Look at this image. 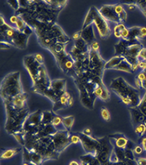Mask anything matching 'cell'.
<instances>
[{
    "label": "cell",
    "instance_id": "6da1fadb",
    "mask_svg": "<svg viewBox=\"0 0 146 165\" xmlns=\"http://www.w3.org/2000/svg\"><path fill=\"white\" fill-rule=\"evenodd\" d=\"M24 66L28 70L33 81V91L41 94L43 91L50 88L51 82L44 64L36 60L35 54L27 55L24 57Z\"/></svg>",
    "mask_w": 146,
    "mask_h": 165
},
{
    "label": "cell",
    "instance_id": "7a4b0ae2",
    "mask_svg": "<svg viewBox=\"0 0 146 165\" xmlns=\"http://www.w3.org/2000/svg\"><path fill=\"white\" fill-rule=\"evenodd\" d=\"M60 11L61 9L54 8L45 1H30V6L27 8H20L16 14L26 13L40 23L52 25L56 24Z\"/></svg>",
    "mask_w": 146,
    "mask_h": 165
},
{
    "label": "cell",
    "instance_id": "3957f363",
    "mask_svg": "<svg viewBox=\"0 0 146 165\" xmlns=\"http://www.w3.org/2000/svg\"><path fill=\"white\" fill-rule=\"evenodd\" d=\"M110 88L119 97L123 104L130 107H137L141 102L140 92L131 87L123 77H118L112 80Z\"/></svg>",
    "mask_w": 146,
    "mask_h": 165
},
{
    "label": "cell",
    "instance_id": "277c9868",
    "mask_svg": "<svg viewBox=\"0 0 146 165\" xmlns=\"http://www.w3.org/2000/svg\"><path fill=\"white\" fill-rule=\"evenodd\" d=\"M3 103L7 114L5 130L12 136L16 133H21L23 129L25 122L30 114L29 108H16L8 101H3Z\"/></svg>",
    "mask_w": 146,
    "mask_h": 165
},
{
    "label": "cell",
    "instance_id": "5b68a950",
    "mask_svg": "<svg viewBox=\"0 0 146 165\" xmlns=\"http://www.w3.org/2000/svg\"><path fill=\"white\" fill-rule=\"evenodd\" d=\"M23 92L19 71L12 72L2 79L1 82V97L3 101H11Z\"/></svg>",
    "mask_w": 146,
    "mask_h": 165
},
{
    "label": "cell",
    "instance_id": "8992f818",
    "mask_svg": "<svg viewBox=\"0 0 146 165\" xmlns=\"http://www.w3.org/2000/svg\"><path fill=\"white\" fill-rule=\"evenodd\" d=\"M92 24H94L97 27L101 39H107L108 37L111 35V29H110L107 21L100 14L99 10L94 6L91 7L89 9V11L85 17V20H84L82 29L87 28Z\"/></svg>",
    "mask_w": 146,
    "mask_h": 165
},
{
    "label": "cell",
    "instance_id": "52a82bcc",
    "mask_svg": "<svg viewBox=\"0 0 146 165\" xmlns=\"http://www.w3.org/2000/svg\"><path fill=\"white\" fill-rule=\"evenodd\" d=\"M52 55L56 59V64L61 71L75 80L78 77L74 67V61L72 59L69 53H67L66 50L58 53H53Z\"/></svg>",
    "mask_w": 146,
    "mask_h": 165
},
{
    "label": "cell",
    "instance_id": "ba28073f",
    "mask_svg": "<svg viewBox=\"0 0 146 165\" xmlns=\"http://www.w3.org/2000/svg\"><path fill=\"white\" fill-rule=\"evenodd\" d=\"M105 61L102 59L99 51L91 49L89 51V71L96 76L102 78L105 70Z\"/></svg>",
    "mask_w": 146,
    "mask_h": 165
},
{
    "label": "cell",
    "instance_id": "9c48e42d",
    "mask_svg": "<svg viewBox=\"0 0 146 165\" xmlns=\"http://www.w3.org/2000/svg\"><path fill=\"white\" fill-rule=\"evenodd\" d=\"M98 140L101 143V146L97 154V158L99 159L101 165H111L110 163V157L114 146L110 142V139H108V137H102Z\"/></svg>",
    "mask_w": 146,
    "mask_h": 165
},
{
    "label": "cell",
    "instance_id": "30bf717a",
    "mask_svg": "<svg viewBox=\"0 0 146 165\" xmlns=\"http://www.w3.org/2000/svg\"><path fill=\"white\" fill-rule=\"evenodd\" d=\"M78 134L79 135L80 142L82 144L85 153L97 156V154L101 146L99 140L95 139L92 136L85 135L82 133H78Z\"/></svg>",
    "mask_w": 146,
    "mask_h": 165
},
{
    "label": "cell",
    "instance_id": "8fae6325",
    "mask_svg": "<svg viewBox=\"0 0 146 165\" xmlns=\"http://www.w3.org/2000/svg\"><path fill=\"white\" fill-rule=\"evenodd\" d=\"M70 133L67 130L57 131L52 136L54 147L56 152L60 154L64 149L70 145Z\"/></svg>",
    "mask_w": 146,
    "mask_h": 165
},
{
    "label": "cell",
    "instance_id": "7c38bea8",
    "mask_svg": "<svg viewBox=\"0 0 146 165\" xmlns=\"http://www.w3.org/2000/svg\"><path fill=\"white\" fill-rule=\"evenodd\" d=\"M144 48L143 45L139 41L131 42L123 54V57L131 65H135L138 63V56L140 51Z\"/></svg>",
    "mask_w": 146,
    "mask_h": 165
},
{
    "label": "cell",
    "instance_id": "4fadbf2b",
    "mask_svg": "<svg viewBox=\"0 0 146 165\" xmlns=\"http://www.w3.org/2000/svg\"><path fill=\"white\" fill-rule=\"evenodd\" d=\"M74 81H75L76 85L78 86V88L79 90L80 101H81L82 105L87 109H92L94 108V102L96 100L95 96L92 93H90L87 90L86 88L84 87V85L82 84V82L80 81L78 78H77Z\"/></svg>",
    "mask_w": 146,
    "mask_h": 165
},
{
    "label": "cell",
    "instance_id": "5bb4252c",
    "mask_svg": "<svg viewBox=\"0 0 146 165\" xmlns=\"http://www.w3.org/2000/svg\"><path fill=\"white\" fill-rule=\"evenodd\" d=\"M99 12L107 22H113L116 25L120 24V19L115 8V4H105L99 9Z\"/></svg>",
    "mask_w": 146,
    "mask_h": 165
},
{
    "label": "cell",
    "instance_id": "9a60e30c",
    "mask_svg": "<svg viewBox=\"0 0 146 165\" xmlns=\"http://www.w3.org/2000/svg\"><path fill=\"white\" fill-rule=\"evenodd\" d=\"M30 36V35L20 32L16 30L14 35L8 41V43H11L12 47H17L19 49H26L28 46V40Z\"/></svg>",
    "mask_w": 146,
    "mask_h": 165
},
{
    "label": "cell",
    "instance_id": "2e32d148",
    "mask_svg": "<svg viewBox=\"0 0 146 165\" xmlns=\"http://www.w3.org/2000/svg\"><path fill=\"white\" fill-rule=\"evenodd\" d=\"M109 139H110V142H111L114 147L123 149V150L127 148V144L129 142V140L127 137L123 134H121V133H115V134L110 135L109 136Z\"/></svg>",
    "mask_w": 146,
    "mask_h": 165
},
{
    "label": "cell",
    "instance_id": "e0dca14e",
    "mask_svg": "<svg viewBox=\"0 0 146 165\" xmlns=\"http://www.w3.org/2000/svg\"><path fill=\"white\" fill-rule=\"evenodd\" d=\"M81 33V38L83 39L88 45L91 46L92 43H93L95 41H97V38H96V34L94 33V27L93 25H91L85 29H82L80 30Z\"/></svg>",
    "mask_w": 146,
    "mask_h": 165
},
{
    "label": "cell",
    "instance_id": "ac0fdd59",
    "mask_svg": "<svg viewBox=\"0 0 146 165\" xmlns=\"http://www.w3.org/2000/svg\"><path fill=\"white\" fill-rule=\"evenodd\" d=\"M129 110L131 112V121L133 125H138L140 124H143L145 123L146 121V116L144 115L140 109L137 107H130Z\"/></svg>",
    "mask_w": 146,
    "mask_h": 165
},
{
    "label": "cell",
    "instance_id": "d6986e66",
    "mask_svg": "<svg viewBox=\"0 0 146 165\" xmlns=\"http://www.w3.org/2000/svg\"><path fill=\"white\" fill-rule=\"evenodd\" d=\"M65 87H66V81L62 79L52 80L51 85H50V88L56 92V94L59 95L60 97H61L64 92H66Z\"/></svg>",
    "mask_w": 146,
    "mask_h": 165
},
{
    "label": "cell",
    "instance_id": "ffe728a7",
    "mask_svg": "<svg viewBox=\"0 0 146 165\" xmlns=\"http://www.w3.org/2000/svg\"><path fill=\"white\" fill-rule=\"evenodd\" d=\"M93 95L96 98L101 99L103 101H107L110 100V92L104 84L97 87L93 92Z\"/></svg>",
    "mask_w": 146,
    "mask_h": 165
},
{
    "label": "cell",
    "instance_id": "44dd1931",
    "mask_svg": "<svg viewBox=\"0 0 146 165\" xmlns=\"http://www.w3.org/2000/svg\"><path fill=\"white\" fill-rule=\"evenodd\" d=\"M27 99H28V94L26 92H23V93H21V95L17 96V97H16L15 98H13L10 102L15 107L22 109V108L27 107V105H26Z\"/></svg>",
    "mask_w": 146,
    "mask_h": 165
},
{
    "label": "cell",
    "instance_id": "7402d4cb",
    "mask_svg": "<svg viewBox=\"0 0 146 165\" xmlns=\"http://www.w3.org/2000/svg\"><path fill=\"white\" fill-rule=\"evenodd\" d=\"M80 164L81 165H101L99 159L97 156H94L92 154H83L80 156Z\"/></svg>",
    "mask_w": 146,
    "mask_h": 165
},
{
    "label": "cell",
    "instance_id": "603a6c76",
    "mask_svg": "<svg viewBox=\"0 0 146 165\" xmlns=\"http://www.w3.org/2000/svg\"><path fill=\"white\" fill-rule=\"evenodd\" d=\"M131 42H128L124 39H121L114 45V52L115 56H123L127 47L130 44Z\"/></svg>",
    "mask_w": 146,
    "mask_h": 165
},
{
    "label": "cell",
    "instance_id": "cb8c5ba5",
    "mask_svg": "<svg viewBox=\"0 0 146 165\" xmlns=\"http://www.w3.org/2000/svg\"><path fill=\"white\" fill-rule=\"evenodd\" d=\"M21 151V147H16V148L7 149L5 150L1 153V159H12L13 157H15L16 154H19Z\"/></svg>",
    "mask_w": 146,
    "mask_h": 165
},
{
    "label": "cell",
    "instance_id": "d4e9b609",
    "mask_svg": "<svg viewBox=\"0 0 146 165\" xmlns=\"http://www.w3.org/2000/svg\"><path fill=\"white\" fill-rule=\"evenodd\" d=\"M123 59L124 57L123 56H115L112 57L109 61L105 63V70H114V68L118 66Z\"/></svg>",
    "mask_w": 146,
    "mask_h": 165
},
{
    "label": "cell",
    "instance_id": "484cf974",
    "mask_svg": "<svg viewBox=\"0 0 146 165\" xmlns=\"http://www.w3.org/2000/svg\"><path fill=\"white\" fill-rule=\"evenodd\" d=\"M114 70L123 71V72H126V73H134L133 69H132V65L130 64L125 58L121 61V63L118 65V66L114 68Z\"/></svg>",
    "mask_w": 146,
    "mask_h": 165
},
{
    "label": "cell",
    "instance_id": "4316f807",
    "mask_svg": "<svg viewBox=\"0 0 146 165\" xmlns=\"http://www.w3.org/2000/svg\"><path fill=\"white\" fill-rule=\"evenodd\" d=\"M140 27L134 26L129 29V39L128 42H135L139 41V35H140Z\"/></svg>",
    "mask_w": 146,
    "mask_h": 165
},
{
    "label": "cell",
    "instance_id": "83f0119b",
    "mask_svg": "<svg viewBox=\"0 0 146 165\" xmlns=\"http://www.w3.org/2000/svg\"><path fill=\"white\" fill-rule=\"evenodd\" d=\"M56 114L49 110H46L43 112L42 114V124H52V120L55 117Z\"/></svg>",
    "mask_w": 146,
    "mask_h": 165
},
{
    "label": "cell",
    "instance_id": "f1b7e54d",
    "mask_svg": "<svg viewBox=\"0 0 146 165\" xmlns=\"http://www.w3.org/2000/svg\"><path fill=\"white\" fill-rule=\"evenodd\" d=\"M74 117L72 115L66 116V117H62V124L64 126V129L67 131H70L74 124Z\"/></svg>",
    "mask_w": 146,
    "mask_h": 165
},
{
    "label": "cell",
    "instance_id": "f546056e",
    "mask_svg": "<svg viewBox=\"0 0 146 165\" xmlns=\"http://www.w3.org/2000/svg\"><path fill=\"white\" fill-rule=\"evenodd\" d=\"M115 8H116V12L118 13L119 19H120L121 23H123L127 21V12L125 11V9L123 8V7L120 3H117L115 4Z\"/></svg>",
    "mask_w": 146,
    "mask_h": 165
},
{
    "label": "cell",
    "instance_id": "4dcf8cb0",
    "mask_svg": "<svg viewBox=\"0 0 146 165\" xmlns=\"http://www.w3.org/2000/svg\"><path fill=\"white\" fill-rule=\"evenodd\" d=\"M30 162L36 165H40L43 162V159L39 153L30 151Z\"/></svg>",
    "mask_w": 146,
    "mask_h": 165
},
{
    "label": "cell",
    "instance_id": "1f68e13d",
    "mask_svg": "<svg viewBox=\"0 0 146 165\" xmlns=\"http://www.w3.org/2000/svg\"><path fill=\"white\" fill-rule=\"evenodd\" d=\"M134 131L136 135L142 137L146 133V124L143 123V124H140L135 125L134 128Z\"/></svg>",
    "mask_w": 146,
    "mask_h": 165
},
{
    "label": "cell",
    "instance_id": "d6a6232c",
    "mask_svg": "<svg viewBox=\"0 0 146 165\" xmlns=\"http://www.w3.org/2000/svg\"><path fill=\"white\" fill-rule=\"evenodd\" d=\"M114 150L115 154H117L119 162H127V158H126V154H125V150L120 148L114 147Z\"/></svg>",
    "mask_w": 146,
    "mask_h": 165
},
{
    "label": "cell",
    "instance_id": "836d02e7",
    "mask_svg": "<svg viewBox=\"0 0 146 165\" xmlns=\"http://www.w3.org/2000/svg\"><path fill=\"white\" fill-rule=\"evenodd\" d=\"M125 28H126V27H125V26L123 23L115 25V26H114V34L115 38H117V39H120L121 35H122V32H123V30H124Z\"/></svg>",
    "mask_w": 146,
    "mask_h": 165
},
{
    "label": "cell",
    "instance_id": "e575fe53",
    "mask_svg": "<svg viewBox=\"0 0 146 165\" xmlns=\"http://www.w3.org/2000/svg\"><path fill=\"white\" fill-rule=\"evenodd\" d=\"M101 117H102V119H103L105 121H107V122H109V121H110V119H111L110 112L109 111V109H108L107 108H105V107L101 108Z\"/></svg>",
    "mask_w": 146,
    "mask_h": 165
},
{
    "label": "cell",
    "instance_id": "d590c367",
    "mask_svg": "<svg viewBox=\"0 0 146 165\" xmlns=\"http://www.w3.org/2000/svg\"><path fill=\"white\" fill-rule=\"evenodd\" d=\"M136 5V7H138L140 9V11L143 12L144 16L146 17V0L145 1H134Z\"/></svg>",
    "mask_w": 146,
    "mask_h": 165
},
{
    "label": "cell",
    "instance_id": "8d00e7d4",
    "mask_svg": "<svg viewBox=\"0 0 146 165\" xmlns=\"http://www.w3.org/2000/svg\"><path fill=\"white\" fill-rule=\"evenodd\" d=\"M7 3L12 8L14 9L16 12L17 11H19L20 8H21L20 2L19 1H16V0H15V1H10V0H8V1H7Z\"/></svg>",
    "mask_w": 146,
    "mask_h": 165
},
{
    "label": "cell",
    "instance_id": "74e56055",
    "mask_svg": "<svg viewBox=\"0 0 146 165\" xmlns=\"http://www.w3.org/2000/svg\"><path fill=\"white\" fill-rule=\"evenodd\" d=\"M138 108H139V109H140V111L146 116V93L144 96V97L142 98L141 102H140V104L139 105Z\"/></svg>",
    "mask_w": 146,
    "mask_h": 165
},
{
    "label": "cell",
    "instance_id": "f35d334b",
    "mask_svg": "<svg viewBox=\"0 0 146 165\" xmlns=\"http://www.w3.org/2000/svg\"><path fill=\"white\" fill-rule=\"evenodd\" d=\"M119 162V159H118L117 154L114 152V149H113V151H112L111 154H110V163H116Z\"/></svg>",
    "mask_w": 146,
    "mask_h": 165
},
{
    "label": "cell",
    "instance_id": "ab89813d",
    "mask_svg": "<svg viewBox=\"0 0 146 165\" xmlns=\"http://www.w3.org/2000/svg\"><path fill=\"white\" fill-rule=\"evenodd\" d=\"M70 142L71 144H76L80 142V137L78 134H73L70 136Z\"/></svg>",
    "mask_w": 146,
    "mask_h": 165
},
{
    "label": "cell",
    "instance_id": "60d3db41",
    "mask_svg": "<svg viewBox=\"0 0 146 165\" xmlns=\"http://www.w3.org/2000/svg\"><path fill=\"white\" fill-rule=\"evenodd\" d=\"M146 39V27H140V35H139V41L140 39Z\"/></svg>",
    "mask_w": 146,
    "mask_h": 165
},
{
    "label": "cell",
    "instance_id": "b9f144b4",
    "mask_svg": "<svg viewBox=\"0 0 146 165\" xmlns=\"http://www.w3.org/2000/svg\"><path fill=\"white\" fill-rule=\"evenodd\" d=\"M1 49H9V48H11V47H12L11 43H7V42H4V41H1Z\"/></svg>",
    "mask_w": 146,
    "mask_h": 165
},
{
    "label": "cell",
    "instance_id": "7bdbcfd3",
    "mask_svg": "<svg viewBox=\"0 0 146 165\" xmlns=\"http://www.w3.org/2000/svg\"><path fill=\"white\" fill-rule=\"evenodd\" d=\"M133 151H134V154H142V153H143V151H144V149H143V147H142V146H135L133 149Z\"/></svg>",
    "mask_w": 146,
    "mask_h": 165
},
{
    "label": "cell",
    "instance_id": "ee69618b",
    "mask_svg": "<svg viewBox=\"0 0 146 165\" xmlns=\"http://www.w3.org/2000/svg\"><path fill=\"white\" fill-rule=\"evenodd\" d=\"M135 163L137 165H146V158H137Z\"/></svg>",
    "mask_w": 146,
    "mask_h": 165
},
{
    "label": "cell",
    "instance_id": "f6af8a7d",
    "mask_svg": "<svg viewBox=\"0 0 146 165\" xmlns=\"http://www.w3.org/2000/svg\"><path fill=\"white\" fill-rule=\"evenodd\" d=\"M99 43H98V42H97V41H95L94 43H92V45H91V49L94 50V51H99Z\"/></svg>",
    "mask_w": 146,
    "mask_h": 165
},
{
    "label": "cell",
    "instance_id": "bcb514c9",
    "mask_svg": "<svg viewBox=\"0 0 146 165\" xmlns=\"http://www.w3.org/2000/svg\"><path fill=\"white\" fill-rule=\"evenodd\" d=\"M18 21V17L16 15H13L12 17H10V22H11V24H12L13 26H14L16 24V22H17Z\"/></svg>",
    "mask_w": 146,
    "mask_h": 165
},
{
    "label": "cell",
    "instance_id": "7dc6e473",
    "mask_svg": "<svg viewBox=\"0 0 146 165\" xmlns=\"http://www.w3.org/2000/svg\"><path fill=\"white\" fill-rule=\"evenodd\" d=\"M72 38H73V39L74 41L78 40V39H80V38H81V33H80V30L79 31H78V32L74 33V34H73V37H72Z\"/></svg>",
    "mask_w": 146,
    "mask_h": 165
},
{
    "label": "cell",
    "instance_id": "c3c4849f",
    "mask_svg": "<svg viewBox=\"0 0 146 165\" xmlns=\"http://www.w3.org/2000/svg\"><path fill=\"white\" fill-rule=\"evenodd\" d=\"M135 87L137 88H142V85H141V83H140V81L139 80H138L137 78H135Z\"/></svg>",
    "mask_w": 146,
    "mask_h": 165
},
{
    "label": "cell",
    "instance_id": "681fc988",
    "mask_svg": "<svg viewBox=\"0 0 146 165\" xmlns=\"http://www.w3.org/2000/svg\"><path fill=\"white\" fill-rule=\"evenodd\" d=\"M141 146L143 147L144 150L146 151V137H143L141 140Z\"/></svg>",
    "mask_w": 146,
    "mask_h": 165
},
{
    "label": "cell",
    "instance_id": "f907efd6",
    "mask_svg": "<svg viewBox=\"0 0 146 165\" xmlns=\"http://www.w3.org/2000/svg\"><path fill=\"white\" fill-rule=\"evenodd\" d=\"M82 133L83 134H85V135H88V136H91V134H92V130H91V129H85L83 130V132H82Z\"/></svg>",
    "mask_w": 146,
    "mask_h": 165
},
{
    "label": "cell",
    "instance_id": "816d5d0a",
    "mask_svg": "<svg viewBox=\"0 0 146 165\" xmlns=\"http://www.w3.org/2000/svg\"><path fill=\"white\" fill-rule=\"evenodd\" d=\"M69 165H81V164H80V163H78V162H77V161L72 160L71 162H69Z\"/></svg>",
    "mask_w": 146,
    "mask_h": 165
},
{
    "label": "cell",
    "instance_id": "f5cc1de1",
    "mask_svg": "<svg viewBox=\"0 0 146 165\" xmlns=\"http://www.w3.org/2000/svg\"><path fill=\"white\" fill-rule=\"evenodd\" d=\"M111 165H127L126 162H118L116 163H111Z\"/></svg>",
    "mask_w": 146,
    "mask_h": 165
},
{
    "label": "cell",
    "instance_id": "db71d44e",
    "mask_svg": "<svg viewBox=\"0 0 146 165\" xmlns=\"http://www.w3.org/2000/svg\"><path fill=\"white\" fill-rule=\"evenodd\" d=\"M31 165H36V164H35V163H31Z\"/></svg>",
    "mask_w": 146,
    "mask_h": 165
}]
</instances>
